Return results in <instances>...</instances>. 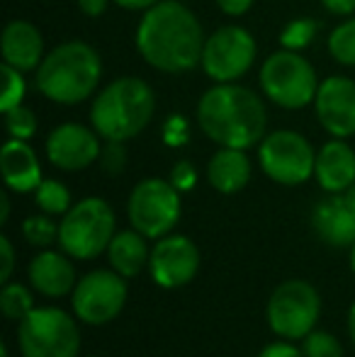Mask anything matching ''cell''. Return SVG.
I'll list each match as a JSON object with an SVG mask.
<instances>
[{
	"label": "cell",
	"mask_w": 355,
	"mask_h": 357,
	"mask_svg": "<svg viewBox=\"0 0 355 357\" xmlns=\"http://www.w3.org/2000/svg\"><path fill=\"white\" fill-rule=\"evenodd\" d=\"M204 32L197 15L180 0H158L137 27V49L161 73H188L202 61Z\"/></svg>",
	"instance_id": "cell-1"
},
{
	"label": "cell",
	"mask_w": 355,
	"mask_h": 357,
	"mask_svg": "<svg viewBox=\"0 0 355 357\" xmlns=\"http://www.w3.org/2000/svg\"><path fill=\"white\" fill-rule=\"evenodd\" d=\"M202 134L224 149H253L263 142L268 112L261 95L239 83H214L197 102Z\"/></svg>",
	"instance_id": "cell-2"
},
{
	"label": "cell",
	"mask_w": 355,
	"mask_h": 357,
	"mask_svg": "<svg viewBox=\"0 0 355 357\" xmlns=\"http://www.w3.org/2000/svg\"><path fill=\"white\" fill-rule=\"evenodd\" d=\"M103 78V59L88 42L71 39L44 56L34 71V88L56 105H81L95 95Z\"/></svg>",
	"instance_id": "cell-3"
},
{
	"label": "cell",
	"mask_w": 355,
	"mask_h": 357,
	"mask_svg": "<svg viewBox=\"0 0 355 357\" xmlns=\"http://www.w3.org/2000/svg\"><path fill=\"white\" fill-rule=\"evenodd\" d=\"M156 114V93L142 78L122 75L107 83L90 105V127L105 142H124L139 137Z\"/></svg>",
	"instance_id": "cell-4"
},
{
	"label": "cell",
	"mask_w": 355,
	"mask_h": 357,
	"mask_svg": "<svg viewBox=\"0 0 355 357\" xmlns=\"http://www.w3.org/2000/svg\"><path fill=\"white\" fill-rule=\"evenodd\" d=\"M117 219L103 197H83L59 221V245L73 260H95L107 253Z\"/></svg>",
	"instance_id": "cell-5"
},
{
	"label": "cell",
	"mask_w": 355,
	"mask_h": 357,
	"mask_svg": "<svg viewBox=\"0 0 355 357\" xmlns=\"http://www.w3.org/2000/svg\"><path fill=\"white\" fill-rule=\"evenodd\" d=\"M17 348L22 357H78V319L59 306H37L17 324Z\"/></svg>",
	"instance_id": "cell-6"
},
{
	"label": "cell",
	"mask_w": 355,
	"mask_h": 357,
	"mask_svg": "<svg viewBox=\"0 0 355 357\" xmlns=\"http://www.w3.org/2000/svg\"><path fill=\"white\" fill-rule=\"evenodd\" d=\"M258 80L266 98L282 109H304L312 105L322 83L312 63L299 52L289 49L270 54L263 61Z\"/></svg>",
	"instance_id": "cell-7"
},
{
	"label": "cell",
	"mask_w": 355,
	"mask_h": 357,
	"mask_svg": "<svg viewBox=\"0 0 355 357\" xmlns=\"http://www.w3.org/2000/svg\"><path fill=\"white\" fill-rule=\"evenodd\" d=\"M322 296L307 280H285L273 289L266 306L268 328L282 340H304L319 324Z\"/></svg>",
	"instance_id": "cell-8"
},
{
	"label": "cell",
	"mask_w": 355,
	"mask_h": 357,
	"mask_svg": "<svg viewBox=\"0 0 355 357\" xmlns=\"http://www.w3.org/2000/svg\"><path fill=\"white\" fill-rule=\"evenodd\" d=\"M171 180L144 178L132 188L127 199L129 226L146 238H163L173 234L183 214V199Z\"/></svg>",
	"instance_id": "cell-9"
},
{
	"label": "cell",
	"mask_w": 355,
	"mask_h": 357,
	"mask_svg": "<svg viewBox=\"0 0 355 357\" xmlns=\"http://www.w3.org/2000/svg\"><path fill=\"white\" fill-rule=\"evenodd\" d=\"M258 163L273 183L297 188L314 175L317 151L307 137L292 129H275L258 144Z\"/></svg>",
	"instance_id": "cell-10"
},
{
	"label": "cell",
	"mask_w": 355,
	"mask_h": 357,
	"mask_svg": "<svg viewBox=\"0 0 355 357\" xmlns=\"http://www.w3.org/2000/svg\"><path fill=\"white\" fill-rule=\"evenodd\" d=\"M129 287L127 278L112 268L90 270L78 280L71 294V309L81 324L88 326H107L122 314L127 304Z\"/></svg>",
	"instance_id": "cell-11"
},
{
	"label": "cell",
	"mask_w": 355,
	"mask_h": 357,
	"mask_svg": "<svg viewBox=\"0 0 355 357\" xmlns=\"http://www.w3.org/2000/svg\"><path fill=\"white\" fill-rule=\"evenodd\" d=\"M256 54L258 47L253 34L241 24H227L204 39L199 66L214 83H236L251 71Z\"/></svg>",
	"instance_id": "cell-12"
},
{
	"label": "cell",
	"mask_w": 355,
	"mask_h": 357,
	"mask_svg": "<svg viewBox=\"0 0 355 357\" xmlns=\"http://www.w3.org/2000/svg\"><path fill=\"white\" fill-rule=\"evenodd\" d=\"M199 273V248L183 234H168L151 245L149 275L161 289H180Z\"/></svg>",
	"instance_id": "cell-13"
},
{
	"label": "cell",
	"mask_w": 355,
	"mask_h": 357,
	"mask_svg": "<svg viewBox=\"0 0 355 357\" xmlns=\"http://www.w3.org/2000/svg\"><path fill=\"white\" fill-rule=\"evenodd\" d=\"M100 139L103 137L93 127L63 122L49 132L44 151L54 168L63 170V173H78V170L90 168L95 160H100V153H103Z\"/></svg>",
	"instance_id": "cell-14"
},
{
	"label": "cell",
	"mask_w": 355,
	"mask_h": 357,
	"mask_svg": "<svg viewBox=\"0 0 355 357\" xmlns=\"http://www.w3.org/2000/svg\"><path fill=\"white\" fill-rule=\"evenodd\" d=\"M317 119L333 139L355 134V83L346 75H328L319 83L314 98Z\"/></svg>",
	"instance_id": "cell-15"
},
{
	"label": "cell",
	"mask_w": 355,
	"mask_h": 357,
	"mask_svg": "<svg viewBox=\"0 0 355 357\" xmlns=\"http://www.w3.org/2000/svg\"><path fill=\"white\" fill-rule=\"evenodd\" d=\"M27 280L32 289L47 299H61L66 294H73L78 284L76 265H73L71 255L52 248H42L29 260Z\"/></svg>",
	"instance_id": "cell-16"
},
{
	"label": "cell",
	"mask_w": 355,
	"mask_h": 357,
	"mask_svg": "<svg viewBox=\"0 0 355 357\" xmlns=\"http://www.w3.org/2000/svg\"><path fill=\"white\" fill-rule=\"evenodd\" d=\"M312 226L326 245L351 248L355 243V202L346 192L328 195L314 207Z\"/></svg>",
	"instance_id": "cell-17"
},
{
	"label": "cell",
	"mask_w": 355,
	"mask_h": 357,
	"mask_svg": "<svg viewBox=\"0 0 355 357\" xmlns=\"http://www.w3.org/2000/svg\"><path fill=\"white\" fill-rule=\"evenodd\" d=\"M0 52H3V63L17 68V71H37L39 63L44 61V37L37 24L29 20H13L5 24L3 39H0Z\"/></svg>",
	"instance_id": "cell-18"
},
{
	"label": "cell",
	"mask_w": 355,
	"mask_h": 357,
	"mask_svg": "<svg viewBox=\"0 0 355 357\" xmlns=\"http://www.w3.org/2000/svg\"><path fill=\"white\" fill-rule=\"evenodd\" d=\"M0 170H3L5 188L10 192L27 195L39 188L44 180L37 151L22 139H8L0 151Z\"/></svg>",
	"instance_id": "cell-19"
},
{
	"label": "cell",
	"mask_w": 355,
	"mask_h": 357,
	"mask_svg": "<svg viewBox=\"0 0 355 357\" xmlns=\"http://www.w3.org/2000/svg\"><path fill=\"white\" fill-rule=\"evenodd\" d=\"M314 178L324 192H346L355 183V151L343 139L326 142L317 151Z\"/></svg>",
	"instance_id": "cell-20"
},
{
	"label": "cell",
	"mask_w": 355,
	"mask_h": 357,
	"mask_svg": "<svg viewBox=\"0 0 355 357\" xmlns=\"http://www.w3.org/2000/svg\"><path fill=\"white\" fill-rule=\"evenodd\" d=\"M251 180V158L243 149H224L219 146L217 153L207 163V183L222 195H236Z\"/></svg>",
	"instance_id": "cell-21"
},
{
	"label": "cell",
	"mask_w": 355,
	"mask_h": 357,
	"mask_svg": "<svg viewBox=\"0 0 355 357\" xmlns=\"http://www.w3.org/2000/svg\"><path fill=\"white\" fill-rule=\"evenodd\" d=\"M146 236L139 234L137 229H124L117 231L107 248L109 268L117 270L122 278L132 280L149 270V258H151V248L146 243Z\"/></svg>",
	"instance_id": "cell-22"
},
{
	"label": "cell",
	"mask_w": 355,
	"mask_h": 357,
	"mask_svg": "<svg viewBox=\"0 0 355 357\" xmlns=\"http://www.w3.org/2000/svg\"><path fill=\"white\" fill-rule=\"evenodd\" d=\"M34 309H37L34 306V294L27 284L13 282V280L3 284V291H0V311H3L5 319L20 324Z\"/></svg>",
	"instance_id": "cell-23"
},
{
	"label": "cell",
	"mask_w": 355,
	"mask_h": 357,
	"mask_svg": "<svg viewBox=\"0 0 355 357\" xmlns=\"http://www.w3.org/2000/svg\"><path fill=\"white\" fill-rule=\"evenodd\" d=\"M34 202H37L39 212L52 216H63L73 207L71 190L61 180H54V178H44L39 183V188L34 190Z\"/></svg>",
	"instance_id": "cell-24"
},
{
	"label": "cell",
	"mask_w": 355,
	"mask_h": 357,
	"mask_svg": "<svg viewBox=\"0 0 355 357\" xmlns=\"http://www.w3.org/2000/svg\"><path fill=\"white\" fill-rule=\"evenodd\" d=\"M22 236L34 248H49V245L59 243V224L52 214H32L22 221Z\"/></svg>",
	"instance_id": "cell-25"
},
{
	"label": "cell",
	"mask_w": 355,
	"mask_h": 357,
	"mask_svg": "<svg viewBox=\"0 0 355 357\" xmlns=\"http://www.w3.org/2000/svg\"><path fill=\"white\" fill-rule=\"evenodd\" d=\"M328 54L341 66H355V17H348L328 34Z\"/></svg>",
	"instance_id": "cell-26"
},
{
	"label": "cell",
	"mask_w": 355,
	"mask_h": 357,
	"mask_svg": "<svg viewBox=\"0 0 355 357\" xmlns=\"http://www.w3.org/2000/svg\"><path fill=\"white\" fill-rule=\"evenodd\" d=\"M317 34H319L317 20L297 17V20H289L282 27V32H280V44H282V49H289V52H302V49H307L309 44L317 39Z\"/></svg>",
	"instance_id": "cell-27"
},
{
	"label": "cell",
	"mask_w": 355,
	"mask_h": 357,
	"mask_svg": "<svg viewBox=\"0 0 355 357\" xmlns=\"http://www.w3.org/2000/svg\"><path fill=\"white\" fill-rule=\"evenodd\" d=\"M5 114V129H8L10 139H22V142H29V139L37 134L39 122H37V114L32 112L29 107L24 105H17V107L8 109Z\"/></svg>",
	"instance_id": "cell-28"
},
{
	"label": "cell",
	"mask_w": 355,
	"mask_h": 357,
	"mask_svg": "<svg viewBox=\"0 0 355 357\" xmlns=\"http://www.w3.org/2000/svg\"><path fill=\"white\" fill-rule=\"evenodd\" d=\"M3 78H5V88L3 95H0V112H8V109L22 105L24 95H27V80H24L22 71L8 66V63H3Z\"/></svg>",
	"instance_id": "cell-29"
},
{
	"label": "cell",
	"mask_w": 355,
	"mask_h": 357,
	"mask_svg": "<svg viewBox=\"0 0 355 357\" xmlns=\"http://www.w3.org/2000/svg\"><path fill=\"white\" fill-rule=\"evenodd\" d=\"M302 353L304 357H346L341 340L336 335L317 328L302 340Z\"/></svg>",
	"instance_id": "cell-30"
},
{
	"label": "cell",
	"mask_w": 355,
	"mask_h": 357,
	"mask_svg": "<svg viewBox=\"0 0 355 357\" xmlns=\"http://www.w3.org/2000/svg\"><path fill=\"white\" fill-rule=\"evenodd\" d=\"M100 165L107 175H119L127 168V149L124 142H107L100 153Z\"/></svg>",
	"instance_id": "cell-31"
},
{
	"label": "cell",
	"mask_w": 355,
	"mask_h": 357,
	"mask_svg": "<svg viewBox=\"0 0 355 357\" xmlns=\"http://www.w3.org/2000/svg\"><path fill=\"white\" fill-rule=\"evenodd\" d=\"M168 180L176 185L178 192H190L197 185V170H195V165L190 160H178L171 168V178Z\"/></svg>",
	"instance_id": "cell-32"
},
{
	"label": "cell",
	"mask_w": 355,
	"mask_h": 357,
	"mask_svg": "<svg viewBox=\"0 0 355 357\" xmlns=\"http://www.w3.org/2000/svg\"><path fill=\"white\" fill-rule=\"evenodd\" d=\"M163 139H166L168 146H180L188 142V122H185V117H180V114L168 117L166 127H163Z\"/></svg>",
	"instance_id": "cell-33"
},
{
	"label": "cell",
	"mask_w": 355,
	"mask_h": 357,
	"mask_svg": "<svg viewBox=\"0 0 355 357\" xmlns=\"http://www.w3.org/2000/svg\"><path fill=\"white\" fill-rule=\"evenodd\" d=\"M258 357H304L302 348L292 343V340H282L280 338L278 343H268L266 348L258 353Z\"/></svg>",
	"instance_id": "cell-34"
},
{
	"label": "cell",
	"mask_w": 355,
	"mask_h": 357,
	"mask_svg": "<svg viewBox=\"0 0 355 357\" xmlns=\"http://www.w3.org/2000/svg\"><path fill=\"white\" fill-rule=\"evenodd\" d=\"M0 253H3V268H0V282H10L15 273V245L8 236H0Z\"/></svg>",
	"instance_id": "cell-35"
},
{
	"label": "cell",
	"mask_w": 355,
	"mask_h": 357,
	"mask_svg": "<svg viewBox=\"0 0 355 357\" xmlns=\"http://www.w3.org/2000/svg\"><path fill=\"white\" fill-rule=\"evenodd\" d=\"M214 3L229 17H241V15H246L253 8V0H214Z\"/></svg>",
	"instance_id": "cell-36"
},
{
	"label": "cell",
	"mask_w": 355,
	"mask_h": 357,
	"mask_svg": "<svg viewBox=\"0 0 355 357\" xmlns=\"http://www.w3.org/2000/svg\"><path fill=\"white\" fill-rule=\"evenodd\" d=\"M326 13L336 15V17H351L355 13V0H319Z\"/></svg>",
	"instance_id": "cell-37"
},
{
	"label": "cell",
	"mask_w": 355,
	"mask_h": 357,
	"mask_svg": "<svg viewBox=\"0 0 355 357\" xmlns=\"http://www.w3.org/2000/svg\"><path fill=\"white\" fill-rule=\"evenodd\" d=\"M109 3H112V0H78V8H81L83 15H88V17H100V15L107 10Z\"/></svg>",
	"instance_id": "cell-38"
},
{
	"label": "cell",
	"mask_w": 355,
	"mask_h": 357,
	"mask_svg": "<svg viewBox=\"0 0 355 357\" xmlns=\"http://www.w3.org/2000/svg\"><path fill=\"white\" fill-rule=\"evenodd\" d=\"M112 3H117L119 8L124 10H132V13H146L149 8H153V5L158 3V0H112Z\"/></svg>",
	"instance_id": "cell-39"
},
{
	"label": "cell",
	"mask_w": 355,
	"mask_h": 357,
	"mask_svg": "<svg viewBox=\"0 0 355 357\" xmlns=\"http://www.w3.org/2000/svg\"><path fill=\"white\" fill-rule=\"evenodd\" d=\"M8 219H10V195L8 192H3L0 195V224H8Z\"/></svg>",
	"instance_id": "cell-40"
},
{
	"label": "cell",
	"mask_w": 355,
	"mask_h": 357,
	"mask_svg": "<svg viewBox=\"0 0 355 357\" xmlns=\"http://www.w3.org/2000/svg\"><path fill=\"white\" fill-rule=\"evenodd\" d=\"M348 335H351V340L355 345V301L351 304V311H348Z\"/></svg>",
	"instance_id": "cell-41"
},
{
	"label": "cell",
	"mask_w": 355,
	"mask_h": 357,
	"mask_svg": "<svg viewBox=\"0 0 355 357\" xmlns=\"http://www.w3.org/2000/svg\"><path fill=\"white\" fill-rule=\"evenodd\" d=\"M348 263H351V273L355 275V243L351 245V258H348Z\"/></svg>",
	"instance_id": "cell-42"
},
{
	"label": "cell",
	"mask_w": 355,
	"mask_h": 357,
	"mask_svg": "<svg viewBox=\"0 0 355 357\" xmlns=\"http://www.w3.org/2000/svg\"><path fill=\"white\" fill-rule=\"evenodd\" d=\"M0 357H10V350H8V345H0Z\"/></svg>",
	"instance_id": "cell-43"
},
{
	"label": "cell",
	"mask_w": 355,
	"mask_h": 357,
	"mask_svg": "<svg viewBox=\"0 0 355 357\" xmlns=\"http://www.w3.org/2000/svg\"><path fill=\"white\" fill-rule=\"evenodd\" d=\"M88 357H95V355H88Z\"/></svg>",
	"instance_id": "cell-44"
}]
</instances>
